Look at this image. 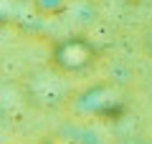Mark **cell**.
I'll return each instance as SVG.
<instances>
[{"mask_svg": "<svg viewBox=\"0 0 152 144\" xmlns=\"http://www.w3.org/2000/svg\"><path fill=\"white\" fill-rule=\"evenodd\" d=\"M124 106V89L114 81H96L69 96V111L79 116H112Z\"/></svg>", "mask_w": 152, "mask_h": 144, "instance_id": "obj_2", "label": "cell"}, {"mask_svg": "<svg viewBox=\"0 0 152 144\" xmlns=\"http://www.w3.org/2000/svg\"><path fill=\"white\" fill-rule=\"evenodd\" d=\"M46 61L56 76H86L99 66L102 48L84 33H71L51 43Z\"/></svg>", "mask_w": 152, "mask_h": 144, "instance_id": "obj_1", "label": "cell"}, {"mask_svg": "<svg viewBox=\"0 0 152 144\" xmlns=\"http://www.w3.org/2000/svg\"><path fill=\"white\" fill-rule=\"evenodd\" d=\"M43 144H61V142H56V139H46Z\"/></svg>", "mask_w": 152, "mask_h": 144, "instance_id": "obj_5", "label": "cell"}, {"mask_svg": "<svg viewBox=\"0 0 152 144\" xmlns=\"http://www.w3.org/2000/svg\"><path fill=\"white\" fill-rule=\"evenodd\" d=\"M71 0H28V8L38 18H58L69 10Z\"/></svg>", "mask_w": 152, "mask_h": 144, "instance_id": "obj_3", "label": "cell"}, {"mask_svg": "<svg viewBox=\"0 0 152 144\" xmlns=\"http://www.w3.org/2000/svg\"><path fill=\"white\" fill-rule=\"evenodd\" d=\"M140 46H142V53H145L147 58L152 61V25H150V28H145V33H142V41H140Z\"/></svg>", "mask_w": 152, "mask_h": 144, "instance_id": "obj_4", "label": "cell"}]
</instances>
